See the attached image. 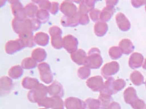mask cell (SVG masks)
Masks as SVG:
<instances>
[{"label": "cell", "mask_w": 146, "mask_h": 109, "mask_svg": "<svg viewBox=\"0 0 146 109\" xmlns=\"http://www.w3.org/2000/svg\"><path fill=\"white\" fill-rule=\"evenodd\" d=\"M9 2L11 4L12 14L15 18L20 19H25L27 18L25 12L24 7H23L20 1L12 0L9 1Z\"/></svg>", "instance_id": "9c48e42d"}, {"label": "cell", "mask_w": 146, "mask_h": 109, "mask_svg": "<svg viewBox=\"0 0 146 109\" xmlns=\"http://www.w3.org/2000/svg\"><path fill=\"white\" fill-rule=\"evenodd\" d=\"M87 54L86 66L93 69L100 68L103 62L100 50L97 48H92Z\"/></svg>", "instance_id": "3957f363"}, {"label": "cell", "mask_w": 146, "mask_h": 109, "mask_svg": "<svg viewBox=\"0 0 146 109\" xmlns=\"http://www.w3.org/2000/svg\"><path fill=\"white\" fill-rule=\"evenodd\" d=\"M91 74V69L87 66H84L80 67L77 70V75L82 80L88 79Z\"/></svg>", "instance_id": "83f0119b"}, {"label": "cell", "mask_w": 146, "mask_h": 109, "mask_svg": "<svg viewBox=\"0 0 146 109\" xmlns=\"http://www.w3.org/2000/svg\"><path fill=\"white\" fill-rule=\"evenodd\" d=\"M96 2L95 0L81 1L78 8V12L80 14H88L95 9V5Z\"/></svg>", "instance_id": "ac0fdd59"}, {"label": "cell", "mask_w": 146, "mask_h": 109, "mask_svg": "<svg viewBox=\"0 0 146 109\" xmlns=\"http://www.w3.org/2000/svg\"><path fill=\"white\" fill-rule=\"evenodd\" d=\"M61 13L67 16H73L78 13V9L76 5L71 1H63L60 6Z\"/></svg>", "instance_id": "ba28073f"}, {"label": "cell", "mask_w": 146, "mask_h": 109, "mask_svg": "<svg viewBox=\"0 0 146 109\" xmlns=\"http://www.w3.org/2000/svg\"><path fill=\"white\" fill-rule=\"evenodd\" d=\"M64 105L67 109H86L85 102L73 97L66 98L65 100Z\"/></svg>", "instance_id": "8fae6325"}, {"label": "cell", "mask_w": 146, "mask_h": 109, "mask_svg": "<svg viewBox=\"0 0 146 109\" xmlns=\"http://www.w3.org/2000/svg\"><path fill=\"white\" fill-rule=\"evenodd\" d=\"M100 13L101 12L98 9H94L89 13L90 18L93 22H98V21L100 19Z\"/></svg>", "instance_id": "1f68e13d"}, {"label": "cell", "mask_w": 146, "mask_h": 109, "mask_svg": "<svg viewBox=\"0 0 146 109\" xmlns=\"http://www.w3.org/2000/svg\"><path fill=\"white\" fill-rule=\"evenodd\" d=\"M50 40V37L49 35L43 32H40L36 33L34 35V41L36 44L41 46L46 47Z\"/></svg>", "instance_id": "d6986e66"}, {"label": "cell", "mask_w": 146, "mask_h": 109, "mask_svg": "<svg viewBox=\"0 0 146 109\" xmlns=\"http://www.w3.org/2000/svg\"><path fill=\"white\" fill-rule=\"evenodd\" d=\"M47 54L44 49L40 48H36L31 53V57L37 62L43 63L46 60Z\"/></svg>", "instance_id": "44dd1931"}, {"label": "cell", "mask_w": 146, "mask_h": 109, "mask_svg": "<svg viewBox=\"0 0 146 109\" xmlns=\"http://www.w3.org/2000/svg\"></svg>", "instance_id": "d590c367"}, {"label": "cell", "mask_w": 146, "mask_h": 109, "mask_svg": "<svg viewBox=\"0 0 146 109\" xmlns=\"http://www.w3.org/2000/svg\"><path fill=\"white\" fill-rule=\"evenodd\" d=\"M24 10L27 18L33 19L36 18V14L38 11V7L35 3L31 2L24 7Z\"/></svg>", "instance_id": "7402d4cb"}, {"label": "cell", "mask_w": 146, "mask_h": 109, "mask_svg": "<svg viewBox=\"0 0 146 109\" xmlns=\"http://www.w3.org/2000/svg\"><path fill=\"white\" fill-rule=\"evenodd\" d=\"M111 16V11L108 8H104L100 13V20L104 21H107L109 20Z\"/></svg>", "instance_id": "4dcf8cb0"}, {"label": "cell", "mask_w": 146, "mask_h": 109, "mask_svg": "<svg viewBox=\"0 0 146 109\" xmlns=\"http://www.w3.org/2000/svg\"><path fill=\"white\" fill-rule=\"evenodd\" d=\"M61 24L65 27H75L80 25V13L73 16H63L60 20Z\"/></svg>", "instance_id": "2e32d148"}, {"label": "cell", "mask_w": 146, "mask_h": 109, "mask_svg": "<svg viewBox=\"0 0 146 109\" xmlns=\"http://www.w3.org/2000/svg\"><path fill=\"white\" fill-rule=\"evenodd\" d=\"M87 109H100L101 104L99 99L88 98L85 100Z\"/></svg>", "instance_id": "f1b7e54d"}, {"label": "cell", "mask_w": 146, "mask_h": 109, "mask_svg": "<svg viewBox=\"0 0 146 109\" xmlns=\"http://www.w3.org/2000/svg\"><path fill=\"white\" fill-rule=\"evenodd\" d=\"M41 24L36 18L33 19L27 18L20 19L14 18L12 21V26L14 31L17 34L27 31H36L40 29Z\"/></svg>", "instance_id": "6da1fadb"}, {"label": "cell", "mask_w": 146, "mask_h": 109, "mask_svg": "<svg viewBox=\"0 0 146 109\" xmlns=\"http://www.w3.org/2000/svg\"><path fill=\"white\" fill-rule=\"evenodd\" d=\"M21 66L25 69H33L36 68L37 65V62L34 60L32 57H29L25 58L21 62Z\"/></svg>", "instance_id": "d4e9b609"}, {"label": "cell", "mask_w": 146, "mask_h": 109, "mask_svg": "<svg viewBox=\"0 0 146 109\" xmlns=\"http://www.w3.org/2000/svg\"><path fill=\"white\" fill-rule=\"evenodd\" d=\"M103 79L99 75L89 77L86 81V86L93 92L100 91L103 87Z\"/></svg>", "instance_id": "7c38bea8"}, {"label": "cell", "mask_w": 146, "mask_h": 109, "mask_svg": "<svg viewBox=\"0 0 146 109\" xmlns=\"http://www.w3.org/2000/svg\"><path fill=\"white\" fill-rule=\"evenodd\" d=\"M87 55L86 52L82 49H79L76 52L71 54V58L73 62L80 66L86 65Z\"/></svg>", "instance_id": "e0dca14e"}, {"label": "cell", "mask_w": 146, "mask_h": 109, "mask_svg": "<svg viewBox=\"0 0 146 109\" xmlns=\"http://www.w3.org/2000/svg\"><path fill=\"white\" fill-rule=\"evenodd\" d=\"M40 106L46 109H53L57 106H64V102L61 98L59 97H46L37 103Z\"/></svg>", "instance_id": "52a82bcc"}, {"label": "cell", "mask_w": 146, "mask_h": 109, "mask_svg": "<svg viewBox=\"0 0 146 109\" xmlns=\"http://www.w3.org/2000/svg\"><path fill=\"white\" fill-rule=\"evenodd\" d=\"M13 87V82L11 77L3 76L0 78V94L1 97L9 94Z\"/></svg>", "instance_id": "30bf717a"}, {"label": "cell", "mask_w": 146, "mask_h": 109, "mask_svg": "<svg viewBox=\"0 0 146 109\" xmlns=\"http://www.w3.org/2000/svg\"><path fill=\"white\" fill-rule=\"evenodd\" d=\"M48 94V88L46 85L40 83L36 89L30 90L27 97L28 100L33 103H38L40 101L47 97Z\"/></svg>", "instance_id": "7a4b0ae2"}, {"label": "cell", "mask_w": 146, "mask_h": 109, "mask_svg": "<svg viewBox=\"0 0 146 109\" xmlns=\"http://www.w3.org/2000/svg\"><path fill=\"white\" fill-rule=\"evenodd\" d=\"M48 94L52 97L62 98L64 95V89L59 82L54 81L48 87Z\"/></svg>", "instance_id": "5bb4252c"}, {"label": "cell", "mask_w": 146, "mask_h": 109, "mask_svg": "<svg viewBox=\"0 0 146 109\" xmlns=\"http://www.w3.org/2000/svg\"><path fill=\"white\" fill-rule=\"evenodd\" d=\"M59 9H60L59 3L56 2H52V6H51L49 12L51 14H52L53 15H55L56 14H58Z\"/></svg>", "instance_id": "836d02e7"}, {"label": "cell", "mask_w": 146, "mask_h": 109, "mask_svg": "<svg viewBox=\"0 0 146 109\" xmlns=\"http://www.w3.org/2000/svg\"><path fill=\"white\" fill-rule=\"evenodd\" d=\"M53 109H64V106H57L56 108H54Z\"/></svg>", "instance_id": "e575fe53"}, {"label": "cell", "mask_w": 146, "mask_h": 109, "mask_svg": "<svg viewBox=\"0 0 146 109\" xmlns=\"http://www.w3.org/2000/svg\"><path fill=\"white\" fill-rule=\"evenodd\" d=\"M78 39L72 35L68 34L63 38V48L69 54H73L78 50Z\"/></svg>", "instance_id": "8992f818"}, {"label": "cell", "mask_w": 146, "mask_h": 109, "mask_svg": "<svg viewBox=\"0 0 146 109\" xmlns=\"http://www.w3.org/2000/svg\"><path fill=\"white\" fill-rule=\"evenodd\" d=\"M24 69L20 65L14 66L10 68L8 71V75L12 79H18L21 77L24 74Z\"/></svg>", "instance_id": "cb8c5ba5"}, {"label": "cell", "mask_w": 146, "mask_h": 109, "mask_svg": "<svg viewBox=\"0 0 146 109\" xmlns=\"http://www.w3.org/2000/svg\"><path fill=\"white\" fill-rule=\"evenodd\" d=\"M49 33L51 37V44L52 47L57 50H60L63 48L62 31L60 27L57 26L50 27Z\"/></svg>", "instance_id": "277c9868"}, {"label": "cell", "mask_w": 146, "mask_h": 109, "mask_svg": "<svg viewBox=\"0 0 146 109\" xmlns=\"http://www.w3.org/2000/svg\"><path fill=\"white\" fill-rule=\"evenodd\" d=\"M40 80L46 84H50L53 82V75L49 64L46 62L40 63L38 66Z\"/></svg>", "instance_id": "5b68a950"}, {"label": "cell", "mask_w": 146, "mask_h": 109, "mask_svg": "<svg viewBox=\"0 0 146 109\" xmlns=\"http://www.w3.org/2000/svg\"><path fill=\"white\" fill-rule=\"evenodd\" d=\"M108 26L103 21H98L96 22L94 26L95 34L99 37H101L106 34Z\"/></svg>", "instance_id": "603a6c76"}, {"label": "cell", "mask_w": 146, "mask_h": 109, "mask_svg": "<svg viewBox=\"0 0 146 109\" xmlns=\"http://www.w3.org/2000/svg\"><path fill=\"white\" fill-rule=\"evenodd\" d=\"M36 18L40 21V23L46 24L50 18V14L49 11L43 9H39L36 14Z\"/></svg>", "instance_id": "484cf974"}, {"label": "cell", "mask_w": 146, "mask_h": 109, "mask_svg": "<svg viewBox=\"0 0 146 109\" xmlns=\"http://www.w3.org/2000/svg\"><path fill=\"white\" fill-rule=\"evenodd\" d=\"M40 84V82L38 79L29 76L24 77L21 82L23 87L29 90H33V89H36Z\"/></svg>", "instance_id": "ffe728a7"}, {"label": "cell", "mask_w": 146, "mask_h": 109, "mask_svg": "<svg viewBox=\"0 0 146 109\" xmlns=\"http://www.w3.org/2000/svg\"><path fill=\"white\" fill-rule=\"evenodd\" d=\"M116 71V65L115 64L107 63L105 64L101 69V73L106 78L107 76L113 74V72Z\"/></svg>", "instance_id": "4316f807"}, {"label": "cell", "mask_w": 146, "mask_h": 109, "mask_svg": "<svg viewBox=\"0 0 146 109\" xmlns=\"http://www.w3.org/2000/svg\"><path fill=\"white\" fill-rule=\"evenodd\" d=\"M23 49H24V47L18 38L15 40H11L7 41L5 46V51L7 54H13L20 51Z\"/></svg>", "instance_id": "9a60e30c"}, {"label": "cell", "mask_w": 146, "mask_h": 109, "mask_svg": "<svg viewBox=\"0 0 146 109\" xmlns=\"http://www.w3.org/2000/svg\"><path fill=\"white\" fill-rule=\"evenodd\" d=\"M33 3H36L38 5V7L40 9H43L46 10L48 11H49L50 7L52 6V2L49 1H33Z\"/></svg>", "instance_id": "f546056e"}, {"label": "cell", "mask_w": 146, "mask_h": 109, "mask_svg": "<svg viewBox=\"0 0 146 109\" xmlns=\"http://www.w3.org/2000/svg\"><path fill=\"white\" fill-rule=\"evenodd\" d=\"M18 39L21 43L24 48H33L36 45L33 32L31 31L25 32L19 34Z\"/></svg>", "instance_id": "4fadbf2b"}, {"label": "cell", "mask_w": 146, "mask_h": 109, "mask_svg": "<svg viewBox=\"0 0 146 109\" xmlns=\"http://www.w3.org/2000/svg\"><path fill=\"white\" fill-rule=\"evenodd\" d=\"M90 22L89 15L86 14L80 13V25H86Z\"/></svg>", "instance_id": "d6a6232c"}]
</instances>
